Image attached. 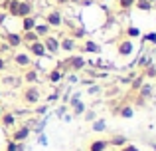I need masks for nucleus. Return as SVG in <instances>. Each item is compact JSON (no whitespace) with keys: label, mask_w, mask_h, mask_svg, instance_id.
Returning <instances> with one entry per match:
<instances>
[{"label":"nucleus","mask_w":156,"mask_h":151,"mask_svg":"<svg viewBox=\"0 0 156 151\" xmlns=\"http://www.w3.org/2000/svg\"><path fill=\"white\" fill-rule=\"evenodd\" d=\"M40 100H42V92L38 85H26L22 89V101L26 105H38Z\"/></svg>","instance_id":"nucleus-1"},{"label":"nucleus","mask_w":156,"mask_h":151,"mask_svg":"<svg viewBox=\"0 0 156 151\" xmlns=\"http://www.w3.org/2000/svg\"><path fill=\"white\" fill-rule=\"evenodd\" d=\"M12 62H14L16 68H22V70H26V68H32L34 58H32L28 52H16V54L12 56Z\"/></svg>","instance_id":"nucleus-2"},{"label":"nucleus","mask_w":156,"mask_h":151,"mask_svg":"<svg viewBox=\"0 0 156 151\" xmlns=\"http://www.w3.org/2000/svg\"><path fill=\"white\" fill-rule=\"evenodd\" d=\"M42 44H44V48H46V52L50 56H55L57 52H59V38H57V36H53V34L44 36V38H42Z\"/></svg>","instance_id":"nucleus-3"},{"label":"nucleus","mask_w":156,"mask_h":151,"mask_svg":"<svg viewBox=\"0 0 156 151\" xmlns=\"http://www.w3.org/2000/svg\"><path fill=\"white\" fill-rule=\"evenodd\" d=\"M63 22H65L63 14H61L59 10H50L46 14V24L50 28H61V26H63Z\"/></svg>","instance_id":"nucleus-4"},{"label":"nucleus","mask_w":156,"mask_h":151,"mask_svg":"<svg viewBox=\"0 0 156 151\" xmlns=\"http://www.w3.org/2000/svg\"><path fill=\"white\" fill-rule=\"evenodd\" d=\"M133 52H134V44L130 42L129 38H122V40L117 42V54L121 56V58H129Z\"/></svg>","instance_id":"nucleus-5"},{"label":"nucleus","mask_w":156,"mask_h":151,"mask_svg":"<svg viewBox=\"0 0 156 151\" xmlns=\"http://www.w3.org/2000/svg\"><path fill=\"white\" fill-rule=\"evenodd\" d=\"M28 54L32 56V58H44V56H48V52H46V48H44V44H42V40H38V42H32V44H28Z\"/></svg>","instance_id":"nucleus-6"},{"label":"nucleus","mask_w":156,"mask_h":151,"mask_svg":"<svg viewBox=\"0 0 156 151\" xmlns=\"http://www.w3.org/2000/svg\"><path fill=\"white\" fill-rule=\"evenodd\" d=\"M85 64H87V62H85L83 56H71V58H69L67 62L63 64V66L69 68V70H73V72H81V70L85 68Z\"/></svg>","instance_id":"nucleus-7"},{"label":"nucleus","mask_w":156,"mask_h":151,"mask_svg":"<svg viewBox=\"0 0 156 151\" xmlns=\"http://www.w3.org/2000/svg\"><path fill=\"white\" fill-rule=\"evenodd\" d=\"M34 12V4L30 0H20L18 2V12H16V18H24V16H32Z\"/></svg>","instance_id":"nucleus-8"},{"label":"nucleus","mask_w":156,"mask_h":151,"mask_svg":"<svg viewBox=\"0 0 156 151\" xmlns=\"http://www.w3.org/2000/svg\"><path fill=\"white\" fill-rule=\"evenodd\" d=\"M28 137H30V127H28V125H22V127H18V129H14V131H12V139L10 141L22 143V141H26Z\"/></svg>","instance_id":"nucleus-9"},{"label":"nucleus","mask_w":156,"mask_h":151,"mask_svg":"<svg viewBox=\"0 0 156 151\" xmlns=\"http://www.w3.org/2000/svg\"><path fill=\"white\" fill-rule=\"evenodd\" d=\"M38 80H40V74H38V70H36L34 66L24 70V81H26V85H36Z\"/></svg>","instance_id":"nucleus-10"},{"label":"nucleus","mask_w":156,"mask_h":151,"mask_svg":"<svg viewBox=\"0 0 156 151\" xmlns=\"http://www.w3.org/2000/svg\"><path fill=\"white\" fill-rule=\"evenodd\" d=\"M77 48V40L71 38V36H63V38L59 40V50L63 52H73Z\"/></svg>","instance_id":"nucleus-11"},{"label":"nucleus","mask_w":156,"mask_h":151,"mask_svg":"<svg viewBox=\"0 0 156 151\" xmlns=\"http://www.w3.org/2000/svg\"><path fill=\"white\" fill-rule=\"evenodd\" d=\"M6 44L8 48H20L22 46V34H18V32H8L6 34Z\"/></svg>","instance_id":"nucleus-12"},{"label":"nucleus","mask_w":156,"mask_h":151,"mask_svg":"<svg viewBox=\"0 0 156 151\" xmlns=\"http://www.w3.org/2000/svg\"><path fill=\"white\" fill-rule=\"evenodd\" d=\"M0 123H2L4 129H12L16 125V115L12 111H4L2 117H0Z\"/></svg>","instance_id":"nucleus-13"},{"label":"nucleus","mask_w":156,"mask_h":151,"mask_svg":"<svg viewBox=\"0 0 156 151\" xmlns=\"http://www.w3.org/2000/svg\"><path fill=\"white\" fill-rule=\"evenodd\" d=\"M22 22H20V28H22V32H30L36 28V24H38V20H36V16H24V18H20Z\"/></svg>","instance_id":"nucleus-14"},{"label":"nucleus","mask_w":156,"mask_h":151,"mask_svg":"<svg viewBox=\"0 0 156 151\" xmlns=\"http://www.w3.org/2000/svg\"><path fill=\"white\" fill-rule=\"evenodd\" d=\"M63 76H65V70H61L59 66L48 72V80H50L51 84H57V81H61V80H63Z\"/></svg>","instance_id":"nucleus-15"},{"label":"nucleus","mask_w":156,"mask_h":151,"mask_svg":"<svg viewBox=\"0 0 156 151\" xmlns=\"http://www.w3.org/2000/svg\"><path fill=\"white\" fill-rule=\"evenodd\" d=\"M152 92H154V85L152 84H142L140 88H138V97L148 100V97H152Z\"/></svg>","instance_id":"nucleus-16"},{"label":"nucleus","mask_w":156,"mask_h":151,"mask_svg":"<svg viewBox=\"0 0 156 151\" xmlns=\"http://www.w3.org/2000/svg\"><path fill=\"white\" fill-rule=\"evenodd\" d=\"M34 32H36V34H38V38H40V40H42V38H44V36H48V34H51V28H50V26H48V24H46V22H38V24H36V28H34Z\"/></svg>","instance_id":"nucleus-17"},{"label":"nucleus","mask_w":156,"mask_h":151,"mask_svg":"<svg viewBox=\"0 0 156 151\" xmlns=\"http://www.w3.org/2000/svg\"><path fill=\"white\" fill-rule=\"evenodd\" d=\"M109 147V141L107 139H95L89 143V151H105Z\"/></svg>","instance_id":"nucleus-18"},{"label":"nucleus","mask_w":156,"mask_h":151,"mask_svg":"<svg viewBox=\"0 0 156 151\" xmlns=\"http://www.w3.org/2000/svg\"><path fill=\"white\" fill-rule=\"evenodd\" d=\"M71 109H73V113H75V115H81V113H85V105H83V101H81L77 96L71 100Z\"/></svg>","instance_id":"nucleus-19"},{"label":"nucleus","mask_w":156,"mask_h":151,"mask_svg":"<svg viewBox=\"0 0 156 151\" xmlns=\"http://www.w3.org/2000/svg\"><path fill=\"white\" fill-rule=\"evenodd\" d=\"M38 34H36L34 30H30V32H22V44H32V42H38Z\"/></svg>","instance_id":"nucleus-20"},{"label":"nucleus","mask_w":156,"mask_h":151,"mask_svg":"<svg viewBox=\"0 0 156 151\" xmlns=\"http://www.w3.org/2000/svg\"><path fill=\"white\" fill-rule=\"evenodd\" d=\"M134 8L140 12H150L152 10V4L148 2V0H134Z\"/></svg>","instance_id":"nucleus-21"},{"label":"nucleus","mask_w":156,"mask_h":151,"mask_svg":"<svg viewBox=\"0 0 156 151\" xmlns=\"http://www.w3.org/2000/svg\"><path fill=\"white\" fill-rule=\"evenodd\" d=\"M119 115L125 117V119H130V117L134 115V108H133V105H121V109H119Z\"/></svg>","instance_id":"nucleus-22"},{"label":"nucleus","mask_w":156,"mask_h":151,"mask_svg":"<svg viewBox=\"0 0 156 151\" xmlns=\"http://www.w3.org/2000/svg\"><path fill=\"white\" fill-rule=\"evenodd\" d=\"M125 143H129L125 135H113V137L109 139V145H115V147H122Z\"/></svg>","instance_id":"nucleus-23"},{"label":"nucleus","mask_w":156,"mask_h":151,"mask_svg":"<svg viewBox=\"0 0 156 151\" xmlns=\"http://www.w3.org/2000/svg\"><path fill=\"white\" fill-rule=\"evenodd\" d=\"M83 50L85 52H93V54H99V44H95V42H91V40H87V42L83 44Z\"/></svg>","instance_id":"nucleus-24"},{"label":"nucleus","mask_w":156,"mask_h":151,"mask_svg":"<svg viewBox=\"0 0 156 151\" xmlns=\"http://www.w3.org/2000/svg\"><path fill=\"white\" fill-rule=\"evenodd\" d=\"M18 2H20V0H8V6H6L8 14L14 16V18H16V12H18Z\"/></svg>","instance_id":"nucleus-25"},{"label":"nucleus","mask_w":156,"mask_h":151,"mask_svg":"<svg viewBox=\"0 0 156 151\" xmlns=\"http://www.w3.org/2000/svg\"><path fill=\"white\" fill-rule=\"evenodd\" d=\"M117 6L121 10H130V8H134V0H117Z\"/></svg>","instance_id":"nucleus-26"},{"label":"nucleus","mask_w":156,"mask_h":151,"mask_svg":"<svg viewBox=\"0 0 156 151\" xmlns=\"http://www.w3.org/2000/svg\"><path fill=\"white\" fill-rule=\"evenodd\" d=\"M107 129V121L105 119H97L95 123H93V131H105Z\"/></svg>","instance_id":"nucleus-27"},{"label":"nucleus","mask_w":156,"mask_h":151,"mask_svg":"<svg viewBox=\"0 0 156 151\" xmlns=\"http://www.w3.org/2000/svg\"><path fill=\"white\" fill-rule=\"evenodd\" d=\"M126 36H129V38H138V36H140V30H138L136 26H129L126 28Z\"/></svg>","instance_id":"nucleus-28"},{"label":"nucleus","mask_w":156,"mask_h":151,"mask_svg":"<svg viewBox=\"0 0 156 151\" xmlns=\"http://www.w3.org/2000/svg\"><path fill=\"white\" fill-rule=\"evenodd\" d=\"M121 151H140V149H138L134 143H125V145L121 147Z\"/></svg>","instance_id":"nucleus-29"},{"label":"nucleus","mask_w":156,"mask_h":151,"mask_svg":"<svg viewBox=\"0 0 156 151\" xmlns=\"http://www.w3.org/2000/svg\"><path fill=\"white\" fill-rule=\"evenodd\" d=\"M144 76H148V77H156V68H154V66H148V68H146V72H144Z\"/></svg>","instance_id":"nucleus-30"},{"label":"nucleus","mask_w":156,"mask_h":151,"mask_svg":"<svg viewBox=\"0 0 156 151\" xmlns=\"http://www.w3.org/2000/svg\"><path fill=\"white\" fill-rule=\"evenodd\" d=\"M142 85V77H136V80H133V89H138Z\"/></svg>","instance_id":"nucleus-31"},{"label":"nucleus","mask_w":156,"mask_h":151,"mask_svg":"<svg viewBox=\"0 0 156 151\" xmlns=\"http://www.w3.org/2000/svg\"><path fill=\"white\" fill-rule=\"evenodd\" d=\"M117 92H119V88H117V85H115V88H109V89H105V93H107V96H115Z\"/></svg>","instance_id":"nucleus-32"},{"label":"nucleus","mask_w":156,"mask_h":151,"mask_svg":"<svg viewBox=\"0 0 156 151\" xmlns=\"http://www.w3.org/2000/svg\"><path fill=\"white\" fill-rule=\"evenodd\" d=\"M95 113H93V111H87V113H85V119H87V121H95Z\"/></svg>","instance_id":"nucleus-33"},{"label":"nucleus","mask_w":156,"mask_h":151,"mask_svg":"<svg viewBox=\"0 0 156 151\" xmlns=\"http://www.w3.org/2000/svg\"><path fill=\"white\" fill-rule=\"evenodd\" d=\"M4 70H6V60H4L2 56H0V74H2Z\"/></svg>","instance_id":"nucleus-34"},{"label":"nucleus","mask_w":156,"mask_h":151,"mask_svg":"<svg viewBox=\"0 0 156 151\" xmlns=\"http://www.w3.org/2000/svg\"><path fill=\"white\" fill-rule=\"evenodd\" d=\"M99 92H101L99 85H93V88H89V93H99Z\"/></svg>","instance_id":"nucleus-35"},{"label":"nucleus","mask_w":156,"mask_h":151,"mask_svg":"<svg viewBox=\"0 0 156 151\" xmlns=\"http://www.w3.org/2000/svg\"><path fill=\"white\" fill-rule=\"evenodd\" d=\"M46 105H38V108H36V113H46Z\"/></svg>","instance_id":"nucleus-36"},{"label":"nucleus","mask_w":156,"mask_h":151,"mask_svg":"<svg viewBox=\"0 0 156 151\" xmlns=\"http://www.w3.org/2000/svg\"><path fill=\"white\" fill-rule=\"evenodd\" d=\"M146 40H148V42H156V32L154 34H146Z\"/></svg>","instance_id":"nucleus-37"},{"label":"nucleus","mask_w":156,"mask_h":151,"mask_svg":"<svg viewBox=\"0 0 156 151\" xmlns=\"http://www.w3.org/2000/svg\"><path fill=\"white\" fill-rule=\"evenodd\" d=\"M40 143H42V145H46V143H48V139H46V135H40Z\"/></svg>","instance_id":"nucleus-38"},{"label":"nucleus","mask_w":156,"mask_h":151,"mask_svg":"<svg viewBox=\"0 0 156 151\" xmlns=\"http://www.w3.org/2000/svg\"><path fill=\"white\" fill-rule=\"evenodd\" d=\"M55 2H57V4H59V6H65V4H67V2H69V0H55Z\"/></svg>","instance_id":"nucleus-39"},{"label":"nucleus","mask_w":156,"mask_h":151,"mask_svg":"<svg viewBox=\"0 0 156 151\" xmlns=\"http://www.w3.org/2000/svg\"><path fill=\"white\" fill-rule=\"evenodd\" d=\"M148 2H150V4H152V6H154V4H156V0H148Z\"/></svg>","instance_id":"nucleus-40"},{"label":"nucleus","mask_w":156,"mask_h":151,"mask_svg":"<svg viewBox=\"0 0 156 151\" xmlns=\"http://www.w3.org/2000/svg\"><path fill=\"white\" fill-rule=\"evenodd\" d=\"M2 113H4V109H2V108H0V117H2Z\"/></svg>","instance_id":"nucleus-41"},{"label":"nucleus","mask_w":156,"mask_h":151,"mask_svg":"<svg viewBox=\"0 0 156 151\" xmlns=\"http://www.w3.org/2000/svg\"><path fill=\"white\" fill-rule=\"evenodd\" d=\"M69 2H81V0H69Z\"/></svg>","instance_id":"nucleus-42"},{"label":"nucleus","mask_w":156,"mask_h":151,"mask_svg":"<svg viewBox=\"0 0 156 151\" xmlns=\"http://www.w3.org/2000/svg\"><path fill=\"white\" fill-rule=\"evenodd\" d=\"M0 84H2V80H0Z\"/></svg>","instance_id":"nucleus-43"}]
</instances>
